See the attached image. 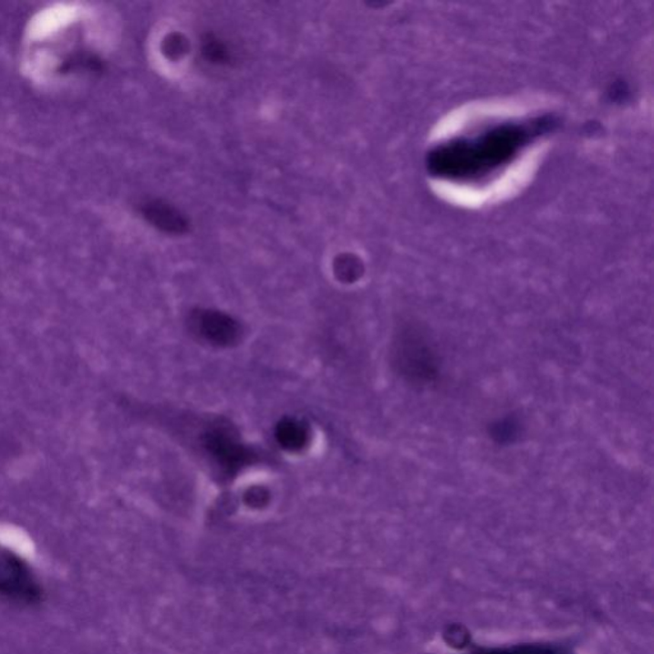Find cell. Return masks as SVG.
Listing matches in <instances>:
<instances>
[{
  "mask_svg": "<svg viewBox=\"0 0 654 654\" xmlns=\"http://www.w3.org/2000/svg\"><path fill=\"white\" fill-rule=\"evenodd\" d=\"M473 654H563L552 648L545 647H515L510 649L478 650Z\"/></svg>",
  "mask_w": 654,
  "mask_h": 654,
  "instance_id": "4",
  "label": "cell"
},
{
  "mask_svg": "<svg viewBox=\"0 0 654 654\" xmlns=\"http://www.w3.org/2000/svg\"><path fill=\"white\" fill-rule=\"evenodd\" d=\"M205 54L209 56L210 59L216 60V62H220V60L223 62V60L226 59L225 47L222 44L216 43V41H207Z\"/></svg>",
  "mask_w": 654,
  "mask_h": 654,
  "instance_id": "5",
  "label": "cell"
},
{
  "mask_svg": "<svg viewBox=\"0 0 654 654\" xmlns=\"http://www.w3.org/2000/svg\"><path fill=\"white\" fill-rule=\"evenodd\" d=\"M143 213L150 223L165 232L181 233L187 226L186 220L177 210L161 202L148 203Z\"/></svg>",
  "mask_w": 654,
  "mask_h": 654,
  "instance_id": "3",
  "label": "cell"
},
{
  "mask_svg": "<svg viewBox=\"0 0 654 654\" xmlns=\"http://www.w3.org/2000/svg\"><path fill=\"white\" fill-rule=\"evenodd\" d=\"M554 126V120L545 118L494 124L475 135L437 146L429 156L430 171L443 180L482 181L509 165Z\"/></svg>",
  "mask_w": 654,
  "mask_h": 654,
  "instance_id": "1",
  "label": "cell"
},
{
  "mask_svg": "<svg viewBox=\"0 0 654 654\" xmlns=\"http://www.w3.org/2000/svg\"><path fill=\"white\" fill-rule=\"evenodd\" d=\"M40 587L20 558L0 552V595L16 601L33 603L40 599Z\"/></svg>",
  "mask_w": 654,
  "mask_h": 654,
  "instance_id": "2",
  "label": "cell"
}]
</instances>
